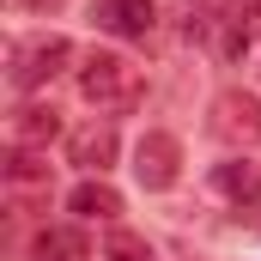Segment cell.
<instances>
[{"label": "cell", "mask_w": 261, "mask_h": 261, "mask_svg": "<svg viewBox=\"0 0 261 261\" xmlns=\"http://www.w3.org/2000/svg\"><path fill=\"white\" fill-rule=\"evenodd\" d=\"M67 61H73V43H67V37H37V43L12 49V85H18V91H37V85H49Z\"/></svg>", "instance_id": "obj_3"}, {"label": "cell", "mask_w": 261, "mask_h": 261, "mask_svg": "<svg viewBox=\"0 0 261 261\" xmlns=\"http://www.w3.org/2000/svg\"><path fill=\"white\" fill-rule=\"evenodd\" d=\"M31 255L37 261H85V237L79 231H43Z\"/></svg>", "instance_id": "obj_10"}, {"label": "cell", "mask_w": 261, "mask_h": 261, "mask_svg": "<svg viewBox=\"0 0 261 261\" xmlns=\"http://www.w3.org/2000/svg\"><path fill=\"white\" fill-rule=\"evenodd\" d=\"M176 170H182L176 134H146V140L134 146V176H140V189H170Z\"/></svg>", "instance_id": "obj_4"}, {"label": "cell", "mask_w": 261, "mask_h": 261, "mask_svg": "<svg viewBox=\"0 0 261 261\" xmlns=\"http://www.w3.org/2000/svg\"><path fill=\"white\" fill-rule=\"evenodd\" d=\"M79 91H85V103H97V110H134V103L146 97V79H140V67H134L128 55L91 49L85 67H79Z\"/></svg>", "instance_id": "obj_1"}, {"label": "cell", "mask_w": 261, "mask_h": 261, "mask_svg": "<svg viewBox=\"0 0 261 261\" xmlns=\"http://www.w3.org/2000/svg\"><path fill=\"white\" fill-rule=\"evenodd\" d=\"M206 128H213V140H225L231 152L261 146V97H255V91H219Z\"/></svg>", "instance_id": "obj_2"}, {"label": "cell", "mask_w": 261, "mask_h": 261, "mask_svg": "<svg viewBox=\"0 0 261 261\" xmlns=\"http://www.w3.org/2000/svg\"><path fill=\"white\" fill-rule=\"evenodd\" d=\"M24 6H55V0H24Z\"/></svg>", "instance_id": "obj_12"}, {"label": "cell", "mask_w": 261, "mask_h": 261, "mask_svg": "<svg viewBox=\"0 0 261 261\" xmlns=\"http://www.w3.org/2000/svg\"><path fill=\"white\" fill-rule=\"evenodd\" d=\"M213 189H219L225 200H255V195H261V170H255V164H243V158H231V164L213 170Z\"/></svg>", "instance_id": "obj_9"}, {"label": "cell", "mask_w": 261, "mask_h": 261, "mask_svg": "<svg viewBox=\"0 0 261 261\" xmlns=\"http://www.w3.org/2000/svg\"><path fill=\"white\" fill-rule=\"evenodd\" d=\"M91 18H97V31H110V37H152V24H158V6L152 0H97L91 6Z\"/></svg>", "instance_id": "obj_5"}, {"label": "cell", "mask_w": 261, "mask_h": 261, "mask_svg": "<svg viewBox=\"0 0 261 261\" xmlns=\"http://www.w3.org/2000/svg\"><path fill=\"white\" fill-rule=\"evenodd\" d=\"M116 152H122V140H116L110 122H91V128H79L73 140H67V158H73L79 170H97V176L116 164Z\"/></svg>", "instance_id": "obj_6"}, {"label": "cell", "mask_w": 261, "mask_h": 261, "mask_svg": "<svg viewBox=\"0 0 261 261\" xmlns=\"http://www.w3.org/2000/svg\"><path fill=\"white\" fill-rule=\"evenodd\" d=\"M110 261H158V255H152L146 237H134V231H110Z\"/></svg>", "instance_id": "obj_11"}, {"label": "cell", "mask_w": 261, "mask_h": 261, "mask_svg": "<svg viewBox=\"0 0 261 261\" xmlns=\"http://www.w3.org/2000/svg\"><path fill=\"white\" fill-rule=\"evenodd\" d=\"M55 134H61V116H55L49 103H24L18 122H12V140H18V146H43V140H55Z\"/></svg>", "instance_id": "obj_8"}, {"label": "cell", "mask_w": 261, "mask_h": 261, "mask_svg": "<svg viewBox=\"0 0 261 261\" xmlns=\"http://www.w3.org/2000/svg\"><path fill=\"white\" fill-rule=\"evenodd\" d=\"M67 213H73V219H116V213H122V195H116L110 182H79V189L67 195Z\"/></svg>", "instance_id": "obj_7"}]
</instances>
